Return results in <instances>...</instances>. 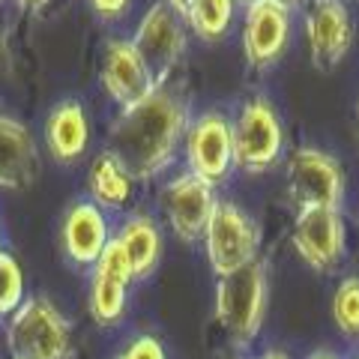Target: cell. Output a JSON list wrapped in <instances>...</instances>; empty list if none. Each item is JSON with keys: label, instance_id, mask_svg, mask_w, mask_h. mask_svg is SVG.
<instances>
[{"label": "cell", "instance_id": "obj_1", "mask_svg": "<svg viewBox=\"0 0 359 359\" xmlns=\"http://www.w3.org/2000/svg\"><path fill=\"white\" fill-rule=\"evenodd\" d=\"M186 126V102L171 87L159 84L117 114L108 132V150L126 165L132 180H153L174 162Z\"/></svg>", "mask_w": 359, "mask_h": 359}, {"label": "cell", "instance_id": "obj_2", "mask_svg": "<svg viewBox=\"0 0 359 359\" xmlns=\"http://www.w3.org/2000/svg\"><path fill=\"white\" fill-rule=\"evenodd\" d=\"M6 344L13 359H69L72 330L51 299L30 297L6 318Z\"/></svg>", "mask_w": 359, "mask_h": 359}, {"label": "cell", "instance_id": "obj_3", "mask_svg": "<svg viewBox=\"0 0 359 359\" xmlns=\"http://www.w3.org/2000/svg\"><path fill=\"white\" fill-rule=\"evenodd\" d=\"M266 266L255 261L237 273L219 278L216 285V318L233 341L249 344L257 339L266 318Z\"/></svg>", "mask_w": 359, "mask_h": 359}, {"label": "cell", "instance_id": "obj_4", "mask_svg": "<svg viewBox=\"0 0 359 359\" xmlns=\"http://www.w3.org/2000/svg\"><path fill=\"white\" fill-rule=\"evenodd\" d=\"M257 249H261L257 222L243 207L231 204V201H216L204 231V252L212 273L224 278L243 266L255 264Z\"/></svg>", "mask_w": 359, "mask_h": 359}, {"label": "cell", "instance_id": "obj_5", "mask_svg": "<svg viewBox=\"0 0 359 359\" xmlns=\"http://www.w3.org/2000/svg\"><path fill=\"white\" fill-rule=\"evenodd\" d=\"M285 147V132L266 99H249L233 123V165L245 174L269 171Z\"/></svg>", "mask_w": 359, "mask_h": 359}, {"label": "cell", "instance_id": "obj_6", "mask_svg": "<svg viewBox=\"0 0 359 359\" xmlns=\"http://www.w3.org/2000/svg\"><path fill=\"white\" fill-rule=\"evenodd\" d=\"M287 192L299 210L306 207L339 210L344 201L341 165L323 150L299 147L290 156V165H287Z\"/></svg>", "mask_w": 359, "mask_h": 359}, {"label": "cell", "instance_id": "obj_7", "mask_svg": "<svg viewBox=\"0 0 359 359\" xmlns=\"http://www.w3.org/2000/svg\"><path fill=\"white\" fill-rule=\"evenodd\" d=\"M186 162L189 174L210 186L228 177L233 168V123L219 111H207L186 126Z\"/></svg>", "mask_w": 359, "mask_h": 359}, {"label": "cell", "instance_id": "obj_8", "mask_svg": "<svg viewBox=\"0 0 359 359\" xmlns=\"http://www.w3.org/2000/svg\"><path fill=\"white\" fill-rule=\"evenodd\" d=\"M132 45L153 72L156 84H165V78L177 69L186 51V30L180 25V15L171 13L165 4H153L135 27Z\"/></svg>", "mask_w": 359, "mask_h": 359}, {"label": "cell", "instance_id": "obj_9", "mask_svg": "<svg viewBox=\"0 0 359 359\" xmlns=\"http://www.w3.org/2000/svg\"><path fill=\"white\" fill-rule=\"evenodd\" d=\"M216 192L207 180H198L195 174H180L162 192V210L168 216V224L183 243L204 240L207 222L216 207Z\"/></svg>", "mask_w": 359, "mask_h": 359}, {"label": "cell", "instance_id": "obj_10", "mask_svg": "<svg viewBox=\"0 0 359 359\" xmlns=\"http://www.w3.org/2000/svg\"><path fill=\"white\" fill-rule=\"evenodd\" d=\"M99 78H102L108 99L114 105H120V111L132 108L135 102H141L144 96H150L159 87L153 72L147 69V63L135 51L132 39H108L102 45V69H99Z\"/></svg>", "mask_w": 359, "mask_h": 359}, {"label": "cell", "instance_id": "obj_11", "mask_svg": "<svg viewBox=\"0 0 359 359\" xmlns=\"http://www.w3.org/2000/svg\"><path fill=\"white\" fill-rule=\"evenodd\" d=\"M132 282H135L132 266L117 240L111 237L105 252L93 264V276H90V314H93L99 327H114L126 314V294Z\"/></svg>", "mask_w": 359, "mask_h": 359}, {"label": "cell", "instance_id": "obj_12", "mask_svg": "<svg viewBox=\"0 0 359 359\" xmlns=\"http://www.w3.org/2000/svg\"><path fill=\"white\" fill-rule=\"evenodd\" d=\"M290 39V6L282 0H255L245 9L243 21V51L245 60L257 69L282 57Z\"/></svg>", "mask_w": 359, "mask_h": 359}, {"label": "cell", "instance_id": "obj_13", "mask_svg": "<svg viewBox=\"0 0 359 359\" xmlns=\"http://www.w3.org/2000/svg\"><path fill=\"white\" fill-rule=\"evenodd\" d=\"M294 249L311 269H332L344 255V224L339 210H299L294 219Z\"/></svg>", "mask_w": 359, "mask_h": 359}, {"label": "cell", "instance_id": "obj_14", "mask_svg": "<svg viewBox=\"0 0 359 359\" xmlns=\"http://www.w3.org/2000/svg\"><path fill=\"white\" fill-rule=\"evenodd\" d=\"M111 222L108 212L99 210L93 201H75L69 210L63 212L60 222V245L66 257L78 266H93L99 261V255L105 252V245L111 243Z\"/></svg>", "mask_w": 359, "mask_h": 359}, {"label": "cell", "instance_id": "obj_15", "mask_svg": "<svg viewBox=\"0 0 359 359\" xmlns=\"http://www.w3.org/2000/svg\"><path fill=\"white\" fill-rule=\"evenodd\" d=\"M306 36L314 66L330 69L339 63L353 39V21L344 0H311L306 15Z\"/></svg>", "mask_w": 359, "mask_h": 359}, {"label": "cell", "instance_id": "obj_16", "mask_svg": "<svg viewBox=\"0 0 359 359\" xmlns=\"http://www.w3.org/2000/svg\"><path fill=\"white\" fill-rule=\"evenodd\" d=\"M39 171V153L30 129L0 111V189H25Z\"/></svg>", "mask_w": 359, "mask_h": 359}, {"label": "cell", "instance_id": "obj_17", "mask_svg": "<svg viewBox=\"0 0 359 359\" xmlns=\"http://www.w3.org/2000/svg\"><path fill=\"white\" fill-rule=\"evenodd\" d=\"M90 144V120L81 102L75 99H63L51 108L48 120H45V147L63 165H72L84 156Z\"/></svg>", "mask_w": 359, "mask_h": 359}, {"label": "cell", "instance_id": "obj_18", "mask_svg": "<svg viewBox=\"0 0 359 359\" xmlns=\"http://www.w3.org/2000/svg\"><path fill=\"white\" fill-rule=\"evenodd\" d=\"M87 189H90V201L105 210V212H117V210H126V204L132 201L135 192V180L126 171V165L111 150L99 153L93 165H90V174H87Z\"/></svg>", "mask_w": 359, "mask_h": 359}, {"label": "cell", "instance_id": "obj_19", "mask_svg": "<svg viewBox=\"0 0 359 359\" xmlns=\"http://www.w3.org/2000/svg\"><path fill=\"white\" fill-rule=\"evenodd\" d=\"M135 278H147L162 257V233L150 216H129L114 233Z\"/></svg>", "mask_w": 359, "mask_h": 359}, {"label": "cell", "instance_id": "obj_20", "mask_svg": "<svg viewBox=\"0 0 359 359\" xmlns=\"http://www.w3.org/2000/svg\"><path fill=\"white\" fill-rule=\"evenodd\" d=\"M189 25L201 39H219L233 21V0H192L189 6Z\"/></svg>", "mask_w": 359, "mask_h": 359}, {"label": "cell", "instance_id": "obj_21", "mask_svg": "<svg viewBox=\"0 0 359 359\" xmlns=\"http://www.w3.org/2000/svg\"><path fill=\"white\" fill-rule=\"evenodd\" d=\"M332 320L347 339L359 335V276H347L332 294Z\"/></svg>", "mask_w": 359, "mask_h": 359}, {"label": "cell", "instance_id": "obj_22", "mask_svg": "<svg viewBox=\"0 0 359 359\" xmlns=\"http://www.w3.org/2000/svg\"><path fill=\"white\" fill-rule=\"evenodd\" d=\"M25 269L9 252L0 255V318H9L25 302Z\"/></svg>", "mask_w": 359, "mask_h": 359}, {"label": "cell", "instance_id": "obj_23", "mask_svg": "<svg viewBox=\"0 0 359 359\" xmlns=\"http://www.w3.org/2000/svg\"><path fill=\"white\" fill-rule=\"evenodd\" d=\"M117 359H168V356H165V347L156 335H138V339H132L126 344V351H123Z\"/></svg>", "mask_w": 359, "mask_h": 359}, {"label": "cell", "instance_id": "obj_24", "mask_svg": "<svg viewBox=\"0 0 359 359\" xmlns=\"http://www.w3.org/2000/svg\"><path fill=\"white\" fill-rule=\"evenodd\" d=\"M132 0H90V6H93V13L99 18H105V21H117L126 15V9H129Z\"/></svg>", "mask_w": 359, "mask_h": 359}, {"label": "cell", "instance_id": "obj_25", "mask_svg": "<svg viewBox=\"0 0 359 359\" xmlns=\"http://www.w3.org/2000/svg\"><path fill=\"white\" fill-rule=\"evenodd\" d=\"M165 6L171 9V13H177L180 18L189 15V6H192V0H165Z\"/></svg>", "mask_w": 359, "mask_h": 359}, {"label": "cell", "instance_id": "obj_26", "mask_svg": "<svg viewBox=\"0 0 359 359\" xmlns=\"http://www.w3.org/2000/svg\"><path fill=\"white\" fill-rule=\"evenodd\" d=\"M18 9H25V13H36V9H42L48 0H15Z\"/></svg>", "mask_w": 359, "mask_h": 359}, {"label": "cell", "instance_id": "obj_27", "mask_svg": "<svg viewBox=\"0 0 359 359\" xmlns=\"http://www.w3.org/2000/svg\"><path fill=\"white\" fill-rule=\"evenodd\" d=\"M257 359H287V353H282V351H266V353H261Z\"/></svg>", "mask_w": 359, "mask_h": 359}, {"label": "cell", "instance_id": "obj_28", "mask_svg": "<svg viewBox=\"0 0 359 359\" xmlns=\"http://www.w3.org/2000/svg\"><path fill=\"white\" fill-rule=\"evenodd\" d=\"M309 359H339L335 353H330V351H318V353H311Z\"/></svg>", "mask_w": 359, "mask_h": 359}, {"label": "cell", "instance_id": "obj_29", "mask_svg": "<svg viewBox=\"0 0 359 359\" xmlns=\"http://www.w3.org/2000/svg\"><path fill=\"white\" fill-rule=\"evenodd\" d=\"M282 4H285V6H294V4H299V0H282Z\"/></svg>", "mask_w": 359, "mask_h": 359}, {"label": "cell", "instance_id": "obj_30", "mask_svg": "<svg viewBox=\"0 0 359 359\" xmlns=\"http://www.w3.org/2000/svg\"><path fill=\"white\" fill-rule=\"evenodd\" d=\"M0 255H4V237H0Z\"/></svg>", "mask_w": 359, "mask_h": 359}, {"label": "cell", "instance_id": "obj_31", "mask_svg": "<svg viewBox=\"0 0 359 359\" xmlns=\"http://www.w3.org/2000/svg\"><path fill=\"white\" fill-rule=\"evenodd\" d=\"M245 4H255V0H245Z\"/></svg>", "mask_w": 359, "mask_h": 359}]
</instances>
